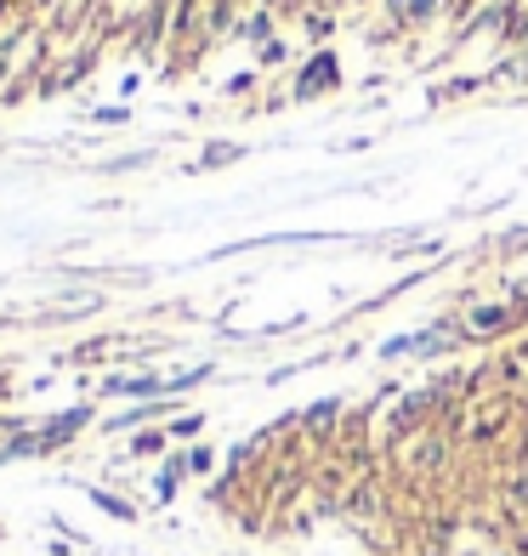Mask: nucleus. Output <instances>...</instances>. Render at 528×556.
<instances>
[{"instance_id": "obj_1", "label": "nucleus", "mask_w": 528, "mask_h": 556, "mask_svg": "<svg viewBox=\"0 0 528 556\" xmlns=\"http://www.w3.org/2000/svg\"><path fill=\"white\" fill-rule=\"evenodd\" d=\"M324 86H330V58H318V63H313V74L301 80V91H324Z\"/></svg>"}]
</instances>
